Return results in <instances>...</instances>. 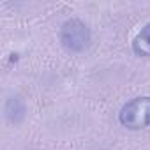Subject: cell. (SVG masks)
Wrapping results in <instances>:
<instances>
[{
	"mask_svg": "<svg viewBox=\"0 0 150 150\" xmlns=\"http://www.w3.org/2000/svg\"><path fill=\"white\" fill-rule=\"evenodd\" d=\"M60 44L69 53H83L90 44V28L78 18H71L60 27Z\"/></svg>",
	"mask_w": 150,
	"mask_h": 150,
	"instance_id": "7a4b0ae2",
	"label": "cell"
},
{
	"mask_svg": "<svg viewBox=\"0 0 150 150\" xmlns=\"http://www.w3.org/2000/svg\"><path fill=\"white\" fill-rule=\"evenodd\" d=\"M6 117L11 124H20L25 117V104L20 97H11L6 103Z\"/></svg>",
	"mask_w": 150,
	"mask_h": 150,
	"instance_id": "277c9868",
	"label": "cell"
},
{
	"mask_svg": "<svg viewBox=\"0 0 150 150\" xmlns=\"http://www.w3.org/2000/svg\"><path fill=\"white\" fill-rule=\"evenodd\" d=\"M132 51L138 57H150V23H146L132 39Z\"/></svg>",
	"mask_w": 150,
	"mask_h": 150,
	"instance_id": "3957f363",
	"label": "cell"
},
{
	"mask_svg": "<svg viewBox=\"0 0 150 150\" xmlns=\"http://www.w3.org/2000/svg\"><path fill=\"white\" fill-rule=\"evenodd\" d=\"M118 122L131 131L150 127V97L141 96L127 101L118 113Z\"/></svg>",
	"mask_w": 150,
	"mask_h": 150,
	"instance_id": "6da1fadb",
	"label": "cell"
}]
</instances>
